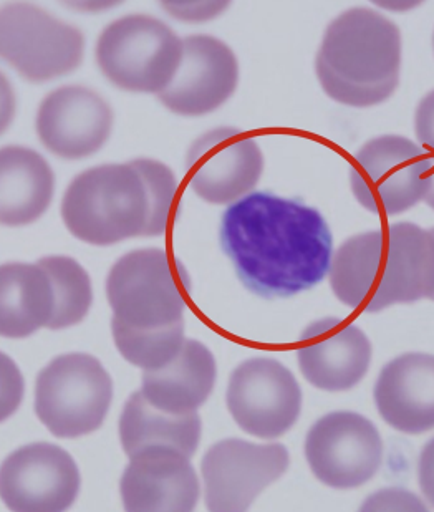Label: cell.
I'll return each instance as SVG.
<instances>
[{
  "label": "cell",
  "instance_id": "obj_17",
  "mask_svg": "<svg viewBox=\"0 0 434 512\" xmlns=\"http://www.w3.org/2000/svg\"><path fill=\"white\" fill-rule=\"evenodd\" d=\"M434 297V234L413 223L391 224L381 251L378 289L368 314Z\"/></svg>",
  "mask_w": 434,
  "mask_h": 512
},
{
  "label": "cell",
  "instance_id": "obj_28",
  "mask_svg": "<svg viewBox=\"0 0 434 512\" xmlns=\"http://www.w3.org/2000/svg\"><path fill=\"white\" fill-rule=\"evenodd\" d=\"M415 133L421 148L434 158V90L421 98L416 107Z\"/></svg>",
  "mask_w": 434,
  "mask_h": 512
},
{
  "label": "cell",
  "instance_id": "obj_3",
  "mask_svg": "<svg viewBox=\"0 0 434 512\" xmlns=\"http://www.w3.org/2000/svg\"><path fill=\"white\" fill-rule=\"evenodd\" d=\"M401 32L385 15L355 7L325 30L315 72L324 92L348 107L386 102L400 85Z\"/></svg>",
  "mask_w": 434,
  "mask_h": 512
},
{
  "label": "cell",
  "instance_id": "obj_8",
  "mask_svg": "<svg viewBox=\"0 0 434 512\" xmlns=\"http://www.w3.org/2000/svg\"><path fill=\"white\" fill-rule=\"evenodd\" d=\"M2 58L29 82L42 83L72 73L85 54L77 27L32 4H7L0 12Z\"/></svg>",
  "mask_w": 434,
  "mask_h": 512
},
{
  "label": "cell",
  "instance_id": "obj_19",
  "mask_svg": "<svg viewBox=\"0 0 434 512\" xmlns=\"http://www.w3.org/2000/svg\"><path fill=\"white\" fill-rule=\"evenodd\" d=\"M373 397L393 430L405 435L434 430V355L410 352L386 363Z\"/></svg>",
  "mask_w": 434,
  "mask_h": 512
},
{
  "label": "cell",
  "instance_id": "obj_29",
  "mask_svg": "<svg viewBox=\"0 0 434 512\" xmlns=\"http://www.w3.org/2000/svg\"><path fill=\"white\" fill-rule=\"evenodd\" d=\"M418 484L426 501L434 506V438L421 450L418 459Z\"/></svg>",
  "mask_w": 434,
  "mask_h": 512
},
{
  "label": "cell",
  "instance_id": "obj_5",
  "mask_svg": "<svg viewBox=\"0 0 434 512\" xmlns=\"http://www.w3.org/2000/svg\"><path fill=\"white\" fill-rule=\"evenodd\" d=\"M113 400V382L87 353L57 357L35 383V413L57 438L90 435L103 425Z\"/></svg>",
  "mask_w": 434,
  "mask_h": 512
},
{
  "label": "cell",
  "instance_id": "obj_2",
  "mask_svg": "<svg viewBox=\"0 0 434 512\" xmlns=\"http://www.w3.org/2000/svg\"><path fill=\"white\" fill-rule=\"evenodd\" d=\"M178 181L160 161L103 165L78 174L63 196L68 231L93 246L130 237L160 236L168 228Z\"/></svg>",
  "mask_w": 434,
  "mask_h": 512
},
{
  "label": "cell",
  "instance_id": "obj_14",
  "mask_svg": "<svg viewBox=\"0 0 434 512\" xmlns=\"http://www.w3.org/2000/svg\"><path fill=\"white\" fill-rule=\"evenodd\" d=\"M237 58L221 40L191 35L183 40V58L168 88L158 95L169 112L201 116L214 112L236 92Z\"/></svg>",
  "mask_w": 434,
  "mask_h": 512
},
{
  "label": "cell",
  "instance_id": "obj_24",
  "mask_svg": "<svg viewBox=\"0 0 434 512\" xmlns=\"http://www.w3.org/2000/svg\"><path fill=\"white\" fill-rule=\"evenodd\" d=\"M385 231H368L350 237L338 247L330 264V285L343 305L368 312L378 289Z\"/></svg>",
  "mask_w": 434,
  "mask_h": 512
},
{
  "label": "cell",
  "instance_id": "obj_22",
  "mask_svg": "<svg viewBox=\"0 0 434 512\" xmlns=\"http://www.w3.org/2000/svg\"><path fill=\"white\" fill-rule=\"evenodd\" d=\"M0 332L5 339H25L54 319V285L39 264H5L0 272Z\"/></svg>",
  "mask_w": 434,
  "mask_h": 512
},
{
  "label": "cell",
  "instance_id": "obj_20",
  "mask_svg": "<svg viewBox=\"0 0 434 512\" xmlns=\"http://www.w3.org/2000/svg\"><path fill=\"white\" fill-rule=\"evenodd\" d=\"M216 377L211 350L196 340H186L173 362L160 370H146L141 393L158 410L191 415L213 393Z\"/></svg>",
  "mask_w": 434,
  "mask_h": 512
},
{
  "label": "cell",
  "instance_id": "obj_7",
  "mask_svg": "<svg viewBox=\"0 0 434 512\" xmlns=\"http://www.w3.org/2000/svg\"><path fill=\"white\" fill-rule=\"evenodd\" d=\"M113 319L128 329L156 332L183 322L186 294L181 271L161 249L121 257L107 281Z\"/></svg>",
  "mask_w": 434,
  "mask_h": 512
},
{
  "label": "cell",
  "instance_id": "obj_15",
  "mask_svg": "<svg viewBox=\"0 0 434 512\" xmlns=\"http://www.w3.org/2000/svg\"><path fill=\"white\" fill-rule=\"evenodd\" d=\"M113 126L110 105L90 88L70 85L50 93L37 113V133L47 150L65 160L97 153Z\"/></svg>",
  "mask_w": 434,
  "mask_h": 512
},
{
  "label": "cell",
  "instance_id": "obj_9",
  "mask_svg": "<svg viewBox=\"0 0 434 512\" xmlns=\"http://www.w3.org/2000/svg\"><path fill=\"white\" fill-rule=\"evenodd\" d=\"M305 456L315 478L328 488H360L381 468L383 441L365 416L335 411L310 428Z\"/></svg>",
  "mask_w": 434,
  "mask_h": 512
},
{
  "label": "cell",
  "instance_id": "obj_31",
  "mask_svg": "<svg viewBox=\"0 0 434 512\" xmlns=\"http://www.w3.org/2000/svg\"><path fill=\"white\" fill-rule=\"evenodd\" d=\"M431 231H433V234H434V229H431ZM431 300H433V302H434V297H433V299H431Z\"/></svg>",
  "mask_w": 434,
  "mask_h": 512
},
{
  "label": "cell",
  "instance_id": "obj_6",
  "mask_svg": "<svg viewBox=\"0 0 434 512\" xmlns=\"http://www.w3.org/2000/svg\"><path fill=\"white\" fill-rule=\"evenodd\" d=\"M433 168V156L410 138L378 136L355 155L350 186L370 213L396 216L425 201Z\"/></svg>",
  "mask_w": 434,
  "mask_h": 512
},
{
  "label": "cell",
  "instance_id": "obj_1",
  "mask_svg": "<svg viewBox=\"0 0 434 512\" xmlns=\"http://www.w3.org/2000/svg\"><path fill=\"white\" fill-rule=\"evenodd\" d=\"M219 237L242 284L264 299L300 294L330 272L332 232L317 209L294 199L247 194L227 208Z\"/></svg>",
  "mask_w": 434,
  "mask_h": 512
},
{
  "label": "cell",
  "instance_id": "obj_27",
  "mask_svg": "<svg viewBox=\"0 0 434 512\" xmlns=\"http://www.w3.org/2000/svg\"><path fill=\"white\" fill-rule=\"evenodd\" d=\"M362 511H426V506L405 489H383L363 503Z\"/></svg>",
  "mask_w": 434,
  "mask_h": 512
},
{
  "label": "cell",
  "instance_id": "obj_13",
  "mask_svg": "<svg viewBox=\"0 0 434 512\" xmlns=\"http://www.w3.org/2000/svg\"><path fill=\"white\" fill-rule=\"evenodd\" d=\"M262 171L264 156L256 140L232 126L209 131L189 150V184L211 204L236 203L259 183Z\"/></svg>",
  "mask_w": 434,
  "mask_h": 512
},
{
  "label": "cell",
  "instance_id": "obj_18",
  "mask_svg": "<svg viewBox=\"0 0 434 512\" xmlns=\"http://www.w3.org/2000/svg\"><path fill=\"white\" fill-rule=\"evenodd\" d=\"M121 478L126 511H193L199 481L188 456L174 448L155 446L140 451Z\"/></svg>",
  "mask_w": 434,
  "mask_h": 512
},
{
  "label": "cell",
  "instance_id": "obj_23",
  "mask_svg": "<svg viewBox=\"0 0 434 512\" xmlns=\"http://www.w3.org/2000/svg\"><path fill=\"white\" fill-rule=\"evenodd\" d=\"M201 430L198 413L171 415L151 405L141 392L126 401L120 418L121 445L130 458L155 446L174 448L191 458L198 450Z\"/></svg>",
  "mask_w": 434,
  "mask_h": 512
},
{
  "label": "cell",
  "instance_id": "obj_26",
  "mask_svg": "<svg viewBox=\"0 0 434 512\" xmlns=\"http://www.w3.org/2000/svg\"><path fill=\"white\" fill-rule=\"evenodd\" d=\"M111 332L121 355L143 370H160L178 357L184 342V324L156 332L128 329L111 320Z\"/></svg>",
  "mask_w": 434,
  "mask_h": 512
},
{
  "label": "cell",
  "instance_id": "obj_30",
  "mask_svg": "<svg viewBox=\"0 0 434 512\" xmlns=\"http://www.w3.org/2000/svg\"><path fill=\"white\" fill-rule=\"evenodd\" d=\"M425 203L428 204L431 209H434V168L433 173H431V184L430 189H428V194H426Z\"/></svg>",
  "mask_w": 434,
  "mask_h": 512
},
{
  "label": "cell",
  "instance_id": "obj_4",
  "mask_svg": "<svg viewBox=\"0 0 434 512\" xmlns=\"http://www.w3.org/2000/svg\"><path fill=\"white\" fill-rule=\"evenodd\" d=\"M183 58V40L150 15H128L103 30L97 62L115 87L158 93L168 88Z\"/></svg>",
  "mask_w": 434,
  "mask_h": 512
},
{
  "label": "cell",
  "instance_id": "obj_16",
  "mask_svg": "<svg viewBox=\"0 0 434 512\" xmlns=\"http://www.w3.org/2000/svg\"><path fill=\"white\" fill-rule=\"evenodd\" d=\"M297 360L310 385L325 392H347L367 375L372 343L357 325L340 319L319 320L300 337Z\"/></svg>",
  "mask_w": 434,
  "mask_h": 512
},
{
  "label": "cell",
  "instance_id": "obj_12",
  "mask_svg": "<svg viewBox=\"0 0 434 512\" xmlns=\"http://www.w3.org/2000/svg\"><path fill=\"white\" fill-rule=\"evenodd\" d=\"M78 493L77 463L58 446L32 443L14 451L2 464L0 494L12 511H67Z\"/></svg>",
  "mask_w": 434,
  "mask_h": 512
},
{
  "label": "cell",
  "instance_id": "obj_21",
  "mask_svg": "<svg viewBox=\"0 0 434 512\" xmlns=\"http://www.w3.org/2000/svg\"><path fill=\"white\" fill-rule=\"evenodd\" d=\"M0 176L2 224L9 228L27 226L49 209L54 198V171L37 151L5 146L0 153Z\"/></svg>",
  "mask_w": 434,
  "mask_h": 512
},
{
  "label": "cell",
  "instance_id": "obj_25",
  "mask_svg": "<svg viewBox=\"0 0 434 512\" xmlns=\"http://www.w3.org/2000/svg\"><path fill=\"white\" fill-rule=\"evenodd\" d=\"M54 285L55 315L47 329L62 330L80 324L92 307V282L87 271L72 257H44L37 262Z\"/></svg>",
  "mask_w": 434,
  "mask_h": 512
},
{
  "label": "cell",
  "instance_id": "obj_32",
  "mask_svg": "<svg viewBox=\"0 0 434 512\" xmlns=\"http://www.w3.org/2000/svg\"><path fill=\"white\" fill-rule=\"evenodd\" d=\"M433 49H434V35H433Z\"/></svg>",
  "mask_w": 434,
  "mask_h": 512
},
{
  "label": "cell",
  "instance_id": "obj_11",
  "mask_svg": "<svg viewBox=\"0 0 434 512\" xmlns=\"http://www.w3.org/2000/svg\"><path fill=\"white\" fill-rule=\"evenodd\" d=\"M284 445L244 440L219 441L204 455L206 506L211 511H246L257 496L289 469Z\"/></svg>",
  "mask_w": 434,
  "mask_h": 512
},
{
  "label": "cell",
  "instance_id": "obj_10",
  "mask_svg": "<svg viewBox=\"0 0 434 512\" xmlns=\"http://www.w3.org/2000/svg\"><path fill=\"white\" fill-rule=\"evenodd\" d=\"M227 408L241 430L262 440H275L299 420L302 390L282 363L251 358L232 372Z\"/></svg>",
  "mask_w": 434,
  "mask_h": 512
}]
</instances>
